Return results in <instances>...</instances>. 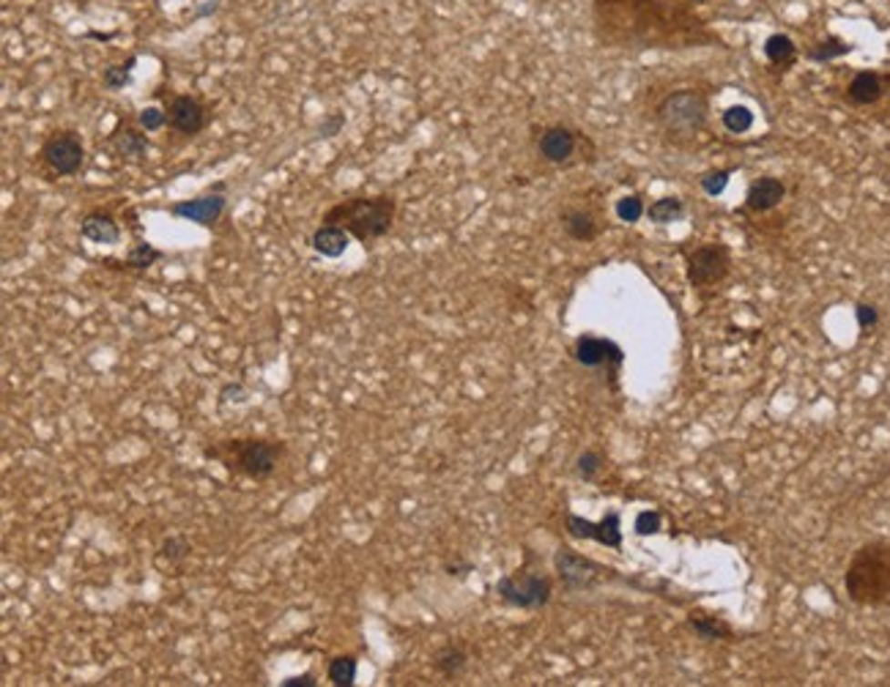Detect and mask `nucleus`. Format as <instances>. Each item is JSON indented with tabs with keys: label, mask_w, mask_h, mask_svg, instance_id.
I'll return each instance as SVG.
<instances>
[{
	"label": "nucleus",
	"mask_w": 890,
	"mask_h": 687,
	"mask_svg": "<svg viewBox=\"0 0 890 687\" xmlns=\"http://www.w3.org/2000/svg\"><path fill=\"white\" fill-rule=\"evenodd\" d=\"M595 36L619 50H693L723 45L691 0H592Z\"/></svg>",
	"instance_id": "obj_1"
},
{
	"label": "nucleus",
	"mask_w": 890,
	"mask_h": 687,
	"mask_svg": "<svg viewBox=\"0 0 890 687\" xmlns=\"http://www.w3.org/2000/svg\"><path fill=\"white\" fill-rule=\"evenodd\" d=\"M844 591L854 605H890V542L871 540L860 545L844 572Z\"/></svg>",
	"instance_id": "obj_2"
},
{
	"label": "nucleus",
	"mask_w": 890,
	"mask_h": 687,
	"mask_svg": "<svg viewBox=\"0 0 890 687\" xmlns=\"http://www.w3.org/2000/svg\"><path fill=\"white\" fill-rule=\"evenodd\" d=\"M397 214V200L392 195H359L334 203L323 214V225L345 227L359 241H375L392 230Z\"/></svg>",
	"instance_id": "obj_3"
},
{
	"label": "nucleus",
	"mask_w": 890,
	"mask_h": 687,
	"mask_svg": "<svg viewBox=\"0 0 890 687\" xmlns=\"http://www.w3.org/2000/svg\"><path fill=\"white\" fill-rule=\"evenodd\" d=\"M710 121V96L699 88H677L663 94L655 102V124L680 140L696 137L707 129Z\"/></svg>",
	"instance_id": "obj_4"
},
{
	"label": "nucleus",
	"mask_w": 890,
	"mask_h": 687,
	"mask_svg": "<svg viewBox=\"0 0 890 687\" xmlns=\"http://www.w3.org/2000/svg\"><path fill=\"white\" fill-rule=\"evenodd\" d=\"M211 458H222L228 469L252 477V480H266L274 474L280 458H282V444L266 441V439H233L217 450H206Z\"/></svg>",
	"instance_id": "obj_5"
},
{
	"label": "nucleus",
	"mask_w": 890,
	"mask_h": 687,
	"mask_svg": "<svg viewBox=\"0 0 890 687\" xmlns=\"http://www.w3.org/2000/svg\"><path fill=\"white\" fill-rule=\"evenodd\" d=\"M729 271H731V249L721 241L699 244L685 255V274L696 290L721 285L729 277Z\"/></svg>",
	"instance_id": "obj_6"
},
{
	"label": "nucleus",
	"mask_w": 890,
	"mask_h": 687,
	"mask_svg": "<svg viewBox=\"0 0 890 687\" xmlns=\"http://www.w3.org/2000/svg\"><path fill=\"white\" fill-rule=\"evenodd\" d=\"M496 594L502 602H507L513 608L537 611V608L548 605V600L554 594V581L540 572H516V575L499 578Z\"/></svg>",
	"instance_id": "obj_7"
},
{
	"label": "nucleus",
	"mask_w": 890,
	"mask_h": 687,
	"mask_svg": "<svg viewBox=\"0 0 890 687\" xmlns=\"http://www.w3.org/2000/svg\"><path fill=\"white\" fill-rule=\"evenodd\" d=\"M584 146H592V143L578 129L565 126V124L543 126L540 135H537V154H540V159L548 162V165H557V167L573 165V159L578 157V151Z\"/></svg>",
	"instance_id": "obj_8"
},
{
	"label": "nucleus",
	"mask_w": 890,
	"mask_h": 687,
	"mask_svg": "<svg viewBox=\"0 0 890 687\" xmlns=\"http://www.w3.org/2000/svg\"><path fill=\"white\" fill-rule=\"evenodd\" d=\"M42 162L58 173V176H75L80 173L83 162H86V146L83 137L72 129H61L56 135H50L42 146Z\"/></svg>",
	"instance_id": "obj_9"
},
{
	"label": "nucleus",
	"mask_w": 890,
	"mask_h": 687,
	"mask_svg": "<svg viewBox=\"0 0 890 687\" xmlns=\"http://www.w3.org/2000/svg\"><path fill=\"white\" fill-rule=\"evenodd\" d=\"M554 570L557 575L562 578L565 589L568 591H584V589H592L598 586V581L609 572L606 567H600L598 561L576 553V551H568V548H559L554 553Z\"/></svg>",
	"instance_id": "obj_10"
},
{
	"label": "nucleus",
	"mask_w": 890,
	"mask_h": 687,
	"mask_svg": "<svg viewBox=\"0 0 890 687\" xmlns=\"http://www.w3.org/2000/svg\"><path fill=\"white\" fill-rule=\"evenodd\" d=\"M573 357L581 368H589V370H600V368L619 370L625 362L622 346H617L614 339L600 337V334H581L573 346Z\"/></svg>",
	"instance_id": "obj_11"
},
{
	"label": "nucleus",
	"mask_w": 890,
	"mask_h": 687,
	"mask_svg": "<svg viewBox=\"0 0 890 687\" xmlns=\"http://www.w3.org/2000/svg\"><path fill=\"white\" fill-rule=\"evenodd\" d=\"M565 529L576 540H595L606 548L619 551L622 548V518L619 512H609L603 520H587L576 512L565 515Z\"/></svg>",
	"instance_id": "obj_12"
},
{
	"label": "nucleus",
	"mask_w": 890,
	"mask_h": 687,
	"mask_svg": "<svg viewBox=\"0 0 890 687\" xmlns=\"http://www.w3.org/2000/svg\"><path fill=\"white\" fill-rule=\"evenodd\" d=\"M890 94V75L879 69H860L844 88V102L852 107H871L879 105Z\"/></svg>",
	"instance_id": "obj_13"
},
{
	"label": "nucleus",
	"mask_w": 890,
	"mask_h": 687,
	"mask_svg": "<svg viewBox=\"0 0 890 687\" xmlns=\"http://www.w3.org/2000/svg\"><path fill=\"white\" fill-rule=\"evenodd\" d=\"M165 113H168V124L179 135H187V137L203 132L206 124H209V110L195 96H184V94L181 96H173Z\"/></svg>",
	"instance_id": "obj_14"
},
{
	"label": "nucleus",
	"mask_w": 890,
	"mask_h": 687,
	"mask_svg": "<svg viewBox=\"0 0 890 687\" xmlns=\"http://www.w3.org/2000/svg\"><path fill=\"white\" fill-rule=\"evenodd\" d=\"M225 206H228L225 195L217 192V189H211L209 195H200V197H192V200H179V203H173V206H170V214H173V217H181V219H187V222H198V225L209 227V225H214V222L222 217Z\"/></svg>",
	"instance_id": "obj_15"
},
{
	"label": "nucleus",
	"mask_w": 890,
	"mask_h": 687,
	"mask_svg": "<svg viewBox=\"0 0 890 687\" xmlns=\"http://www.w3.org/2000/svg\"><path fill=\"white\" fill-rule=\"evenodd\" d=\"M786 197V184L775 176H759L745 192V208L753 214H767L778 208Z\"/></svg>",
	"instance_id": "obj_16"
},
{
	"label": "nucleus",
	"mask_w": 890,
	"mask_h": 687,
	"mask_svg": "<svg viewBox=\"0 0 890 687\" xmlns=\"http://www.w3.org/2000/svg\"><path fill=\"white\" fill-rule=\"evenodd\" d=\"M762 53H764L767 64L775 66V69H781V72H789L797 64V58H800V47L794 45V39L789 34H770L764 39Z\"/></svg>",
	"instance_id": "obj_17"
},
{
	"label": "nucleus",
	"mask_w": 890,
	"mask_h": 687,
	"mask_svg": "<svg viewBox=\"0 0 890 687\" xmlns=\"http://www.w3.org/2000/svg\"><path fill=\"white\" fill-rule=\"evenodd\" d=\"M562 227L573 241L589 244L600 236V222L592 211L587 208H568L562 211Z\"/></svg>",
	"instance_id": "obj_18"
},
{
	"label": "nucleus",
	"mask_w": 890,
	"mask_h": 687,
	"mask_svg": "<svg viewBox=\"0 0 890 687\" xmlns=\"http://www.w3.org/2000/svg\"><path fill=\"white\" fill-rule=\"evenodd\" d=\"M80 233L88 238V241H97V244H118L121 241V227L118 222L110 217V214H102V211H94L83 219L80 225Z\"/></svg>",
	"instance_id": "obj_19"
},
{
	"label": "nucleus",
	"mask_w": 890,
	"mask_h": 687,
	"mask_svg": "<svg viewBox=\"0 0 890 687\" xmlns=\"http://www.w3.org/2000/svg\"><path fill=\"white\" fill-rule=\"evenodd\" d=\"M348 241H351V233L337 225H321L310 238L312 249L323 258H340L348 249Z\"/></svg>",
	"instance_id": "obj_20"
},
{
	"label": "nucleus",
	"mask_w": 890,
	"mask_h": 687,
	"mask_svg": "<svg viewBox=\"0 0 890 687\" xmlns=\"http://www.w3.org/2000/svg\"><path fill=\"white\" fill-rule=\"evenodd\" d=\"M852 50H854V47H852L846 39H841V36H835V34H827V36H822V39H816V42H811V45L805 47V58H808L811 64H833V61H838V58H846Z\"/></svg>",
	"instance_id": "obj_21"
},
{
	"label": "nucleus",
	"mask_w": 890,
	"mask_h": 687,
	"mask_svg": "<svg viewBox=\"0 0 890 687\" xmlns=\"http://www.w3.org/2000/svg\"><path fill=\"white\" fill-rule=\"evenodd\" d=\"M685 624L704 641H721V638H734V630L729 627V621H723L721 616H710V613H701V611H693L688 613Z\"/></svg>",
	"instance_id": "obj_22"
},
{
	"label": "nucleus",
	"mask_w": 890,
	"mask_h": 687,
	"mask_svg": "<svg viewBox=\"0 0 890 687\" xmlns=\"http://www.w3.org/2000/svg\"><path fill=\"white\" fill-rule=\"evenodd\" d=\"M466 662H469V652L461 646V643H444L438 652H435V657H433V665H435V671L441 673V676H458L464 668H466Z\"/></svg>",
	"instance_id": "obj_23"
},
{
	"label": "nucleus",
	"mask_w": 890,
	"mask_h": 687,
	"mask_svg": "<svg viewBox=\"0 0 890 687\" xmlns=\"http://www.w3.org/2000/svg\"><path fill=\"white\" fill-rule=\"evenodd\" d=\"M647 217H650V222H655V225H671V222H677V219L685 217V203H682V197H677V195L658 197V200H652V203L647 206Z\"/></svg>",
	"instance_id": "obj_24"
},
{
	"label": "nucleus",
	"mask_w": 890,
	"mask_h": 687,
	"mask_svg": "<svg viewBox=\"0 0 890 687\" xmlns=\"http://www.w3.org/2000/svg\"><path fill=\"white\" fill-rule=\"evenodd\" d=\"M116 148L124 159H132V162H140L148 151V137L140 135L138 129H124L116 140Z\"/></svg>",
	"instance_id": "obj_25"
},
{
	"label": "nucleus",
	"mask_w": 890,
	"mask_h": 687,
	"mask_svg": "<svg viewBox=\"0 0 890 687\" xmlns=\"http://www.w3.org/2000/svg\"><path fill=\"white\" fill-rule=\"evenodd\" d=\"M721 124L731 135H745L753 126V110L745 105H731L721 113Z\"/></svg>",
	"instance_id": "obj_26"
},
{
	"label": "nucleus",
	"mask_w": 890,
	"mask_h": 687,
	"mask_svg": "<svg viewBox=\"0 0 890 687\" xmlns=\"http://www.w3.org/2000/svg\"><path fill=\"white\" fill-rule=\"evenodd\" d=\"M329 679L337 684V687H351L356 682V657L351 654H343V657H334L329 662Z\"/></svg>",
	"instance_id": "obj_27"
},
{
	"label": "nucleus",
	"mask_w": 890,
	"mask_h": 687,
	"mask_svg": "<svg viewBox=\"0 0 890 687\" xmlns=\"http://www.w3.org/2000/svg\"><path fill=\"white\" fill-rule=\"evenodd\" d=\"M614 214H617L619 222H625V225H636V222L647 214V206H644L641 195H625V197L617 200Z\"/></svg>",
	"instance_id": "obj_28"
},
{
	"label": "nucleus",
	"mask_w": 890,
	"mask_h": 687,
	"mask_svg": "<svg viewBox=\"0 0 890 687\" xmlns=\"http://www.w3.org/2000/svg\"><path fill=\"white\" fill-rule=\"evenodd\" d=\"M159 258H162V252H159L157 247H151V244H146V241H138V244L129 249V255H127V260H124V268H138V271H143V268L154 266Z\"/></svg>",
	"instance_id": "obj_29"
},
{
	"label": "nucleus",
	"mask_w": 890,
	"mask_h": 687,
	"mask_svg": "<svg viewBox=\"0 0 890 687\" xmlns=\"http://www.w3.org/2000/svg\"><path fill=\"white\" fill-rule=\"evenodd\" d=\"M603 466H606V460H603V455H600V452H595V450H587V452H581V455H578V460H576V471H578V477H581V480H587V482H595V480L600 477Z\"/></svg>",
	"instance_id": "obj_30"
},
{
	"label": "nucleus",
	"mask_w": 890,
	"mask_h": 687,
	"mask_svg": "<svg viewBox=\"0 0 890 687\" xmlns=\"http://www.w3.org/2000/svg\"><path fill=\"white\" fill-rule=\"evenodd\" d=\"M138 64V58L132 56L127 64H118V66H107L105 75H102V86L107 91H121L127 83H129V75H132V66Z\"/></svg>",
	"instance_id": "obj_31"
},
{
	"label": "nucleus",
	"mask_w": 890,
	"mask_h": 687,
	"mask_svg": "<svg viewBox=\"0 0 890 687\" xmlns=\"http://www.w3.org/2000/svg\"><path fill=\"white\" fill-rule=\"evenodd\" d=\"M731 173H734V167H726V170H710V173H704V176L699 178V184H701V189H704L710 197H718V195L729 187Z\"/></svg>",
	"instance_id": "obj_32"
},
{
	"label": "nucleus",
	"mask_w": 890,
	"mask_h": 687,
	"mask_svg": "<svg viewBox=\"0 0 890 687\" xmlns=\"http://www.w3.org/2000/svg\"><path fill=\"white\" fill-rule=\"evenodd\" d=\"M660 526H663V515L658 510H641L636 515V534L639 537H652V534L660 531Z\"/></svg>",
	"instance_id": "obj_33"
},
{
	"label": "nucleus",
	"mask_w": 890,
	"mask_h": 687,
	"mask_svg": "<svg viewBox=\"0 0 890 687\" xmlns=\"http://www.w3.org/2000/svg\"><path fill=\"white\" fill-rule=\"evenodd\" d=\"M187 553H189V545H187V540H184V537H168V540L162 542L159 559H165V556H168V564H179V561H181Z\"/></svg>",
	"instance_id": "obj_34"
},
{
	"label": "nucleus",
	"mask_w": 890,
	"mask_h": 687,
	"mask_svg": "<svg viewBox=\"0 0 890 687\" xmlns=\"http://www.w3.org/2000/svg\"><path fill=\"white\" fill-rule=\"evenodd\" d=\"M854 320H857L860 331H871L879 323V309L874 304H868V301H857L854 304Z\"/></svg>",
	"instance_id": "obj_35"
},
{
	"label": "nucleus",
	"mask_w": 890,
	"mask_h": 687,
	"mask_svg": "<svg viewBox=\"0 0 890 687\" xmlns=\"http://www.w3.org/2000/svg\"><path fill=\"white\" fill-rule=\"evenodd\" d=\"M140 126L146 129V132H157V129H162L165 124H168V113L165 110H159V107H146L143 113H140Z\"/></svg>",
	"instance_id": "obj_36"
},
{
	"label": "nucleus",
	"mask_w": 890,
	"mask_h": 687,
	"mask_svg": "<svg viewBox=\"0 0 890 687\" xmlns=\"http://www.w3.org/2000/svg\"><path fill=\"white\" fill-rule=\"evenodd\" d=\"M343 124H345V118L340 116V113H334V116H329L323 124H321V137H334L340 129H343Z\"/></svg>",
	"instance_id": "obj_37"
},
{
	"label": "nucleus",
	"mask_w": 890,
	"mask_h": 687,
	"mask_svg": "<svg viewBox=\"0 0 890 687\" xmlns=\"http://www.w3.org/2000/svg\"><path fill=\"white\" fill-rule=\"evenodd\" d=\"M282 687H315V676L312 673L288 676V679H282Z\"/></svg>",
	"instance_id": "obj_38"
},
{
	"label": "nucleus",
	"mask_w": 890,
	"mask_h": 687,
	"mask_svg": "<svg viewBox=\"0 0 890 687\" xmlns=\"http://www.w3.org/2000/svg\"><path fill=\"white\" fill-rule=\"evenodd\" d=\"M444 570H447V575H466V572L475 570V564L472 561H455V564H447Z\"/></svg>",
	"instance_id": "obj_39"
},
{
	"label": "nucleus",
	"mask_w": 890,
	"mask_h": 687,
	"mask_svg": "<svg viewBox=\"0 0 890 687\" xmlns=\"http://www.w3.org/2000/svg\"><path fill=\"white\" fill-rule=\"evenodd\" d=\"M691 4H701V0H691Z\"/></svg>",
	"instance_id": "obj_40"
}]
</instances>
